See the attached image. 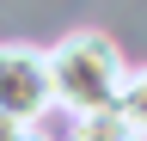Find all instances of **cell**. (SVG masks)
<instances>
[{
    "instance_id": "6da1fadb",
    "label": "cell",
    "mask_w": 147,
    "mask_h": 141,
    "mask_svg": "<svg viewBox=\"0 0 147 141\" xmlns=\"http://www.w3.org/2000/svg\"><path fill=\"white\" fill-rule=\"evenodd\" d=\"M49 61V98L67 104L74 117H98V111H117L123 98V55L104 31H67L55 49H43Z\"/></svg>"
},
{
    "instance_id": "7a4b0ae2",
    "label": "cell",
    "mask_w": 147,
    "mask_h": 141,
    "mask_svg": "<svg viewBox=\"0 0 147 141\" xmlns=\"http://www.w3.org/2000/svg\"><path fill=\"white\" fill-rule=\"evenodd\" d=\"M49 61L31 43H0V117L18 129H37L49 111Z\"/></svg>"
},
{
    "instance_id": "3957f363",
    "label": "cell",
    "mask_w": 147,
    "mask_h": 141,
    "mask_svg": "<svg viewBox=\"0 0 147 141\" xmlns=\"http://www.w3.org/2000/svg\"><path fill=\"white\" fill-rule=\"evenodd\" d=\"M74 141H141L129 129L123 111H98V117H74Z\"/></svg>"
},
{
    "instance_id": "277c9868",
    "label": "cell",
    "mask_w": 147,
    "mask_h": 141,
    "mask_svg": "<svg viewBox=\"0 0 147 141\" xmlns=\"http://www.w3.org/2000/svg\"><path fill=\"white\" fill-rule=\"evenodd\" d=\"M117 111L129 117V129H135V135L147 141V67L123 80V98H117Z\"/></svg>"
},
{
    "instance_id": "5b68a950",
    "label": "cell",
    "mask_w": 147,
    "mask_h": 141,
    "mask_svg": "<svg viewBox=\"0 0 147 141\" xmlns=\"http://www.w3.org/2000/svg\"><path fill=\"white\" fill-rule=\"evenodd\" d=\"M12 141H43V135H37V129H18V135H12Z\"/></svg>"
}]
</instances>
